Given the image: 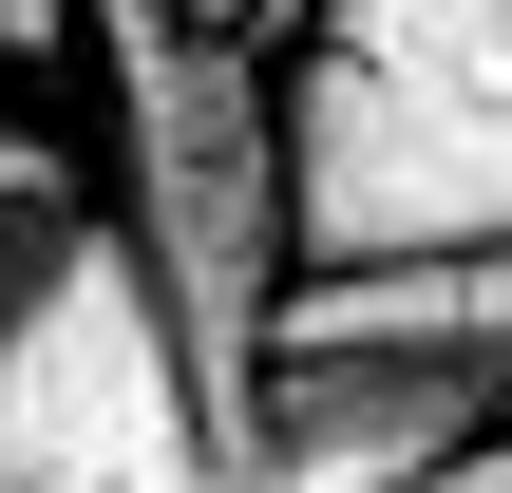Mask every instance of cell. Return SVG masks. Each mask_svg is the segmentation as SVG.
Wrapping results in <instances>:
<instances>
[{"mask_svg": "<svg viewBox=\"0 0 512 493\" xmlns=\"http://www.w3.org/2000/svg\"><path fill=\"white\" fill-rule=\"evenodd\" d=\"M114 57V247L171 323L190 418L247 399L266 304H285V133H266V57L247 19H171V0H76Z\"/></svg>", "mask_w": 512, "mask_h": 493, "instance_id": "obj_1", "label": "cell"}, {"mask_svg": "<svg viewBox=\"0 0 512 493\" xmlns=\"http://www.w3.org/2000/svg\"><path fill=\"white\" fill-rule=\"evenodd\" d=\"M76 209H95V190H76V152H57V133H0V323L38 304V266L76 247Z\"/></svg>", "mask_w": 512, "mask_h": 493, "instance_id": "obj_5", "label": "cell"}, {"mask_svg": "<svg viewBox=\"0 0 512 493\" xmlns=\"http://www.w3.org/2000/svg\"><path fill=\"white\" fill-rule=\"evenodd\" d=\"M266 342H399V361H456L475 399H512V228L380 247V266H285Z\"/></svg>", "mask_w": 512, "mask_h": 493, "instance_id": "obj_4", "label": "cell"}, {"mask_svg": "<svg viewBox=\"0 0 512 493\" xmlns=\"http://www.w3.org/2000/svg\"><path fill=\"white\" fill-rule=\"evenodd\" d=\"M399 493H512V418H475L456 456H418V475H399Z\"/></svg>", "mask_w": 512, "mask_h": 493, "instance_id": "obj_6", "label": "cell"}, {"mask_svg": "<svg viewBox=\"0 0 512 493\" xmlns=\"http://www.w3.org/2000/svg\"><path fill=\"white\" fill-rule=\"evenodd\" d=\"M0 493H209V418L171 380V323L95 209L38 266V304L0 323Z\"/></svg>", "mask_w": 512, "mask_h": 493, "instance_id": "obj_3", "label": "cell"}, {"mask_svg": "<svg viewBox=\"0 0 512 493\" xmlns=\"http://www.w3.org/2000/svg\"><path fill=\"white\" fill-rule=\"evenodd\" d=\"M171 19H266V0H171Z\"/></svg>", "mask_w": 512, "mask_h": 493, "instance_id": "obj_8", "label": "cell"}, {"mask_svg": "<svg viewBox=\"0 0 512 493\" xmlns=\"http://www.w3.org/2000/svg\"><path fill=\"white\" fill-rule=\"evenodd\" d=\"M76 38V0H0V57H57Z\"/></svg>", "mask_w": 512, "mask_h": 493, "instance_id": "obj_7", "label": "cell"}, {"mask_svg": "<svg viewBox=\"0 0 512 493\" xmlns=\"http://www.w3.org/2000/svg\"><path fill=\"white\" fill-rule=\"evenodd\" d=\"M285 133V266L512 228V0H323Z\"/></svg>", "mask_w": 512, "mask_h": 493, "instance_id": "obj_2", "label": "cell"}]
</instances>
